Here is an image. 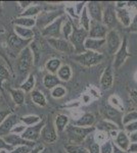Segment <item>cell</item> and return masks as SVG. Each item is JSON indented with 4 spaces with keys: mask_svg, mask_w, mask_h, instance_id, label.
<instances>
[{
    "mask_svg": "<svg viewBox=\"0 0 137 153\" xmlns=\"http://www.w3.org/2000/svg\"><path fill=\"white\" fill-rule=\"evenodd\" d=\"M64 16L56 19L53 23H51L50 25L43 29L42 31V36L47 37V38H59L61 36V26L63 23Z\"/></svg>",
    "mask_w": 137,
    "mask_h": 153,
    "instance_id": "obj_8",
    "label": "cell"
},
{
    "mask_svg": "<svg viewBox=\"0 0 137 153\" xmlns=\"http://www.w3.org/2000/svg\"><path fill=\"white\" fill-rule=\"evenodd\" d=\"M40 11H41L40 6H37V5L30 6L28 9H26L24 12H22V13L19 14V16H22V18H33L34 16L38 14Z\"/></svg>",
    "mask_w": 137,
    "mask_h": 153,
    "instance_id": "obj_33",
    "label": "cell"
},
{
    "mask_svg": "<svg viewBox=\"0 0 137 153\" xmlns=\"http://www.w3.org/2000/svg\"><path fill=\"white\" fill-rule=\"evenodd\" d=\"M113 71H112V68L111 65H109L108 68L104 70L103 74V76H101V87L106 90H109V89L112 88L113 86Z\"/></svg>",
    "mask_w": 137,
    "mask_h": 153,
    "instance_id": "obj_19",
    "label": "cell"
},
{
    "mask_svg": "<svg viewBox=\"0 0 137 153\" xmlns=\"http://www.w3.org/2000/svg\"><path fill=\"white\" fill-rule=\"evenodd\" d=\"M106 43L108 44V48L109 51L111 53H115L119 50L121 46V39L119 34L117 33L115 30H111L108 34H106Z\"/></svg>",
    "mask_w": 137,
    "mask_h": 153,
    "instance_id": "obj_11",
    "label": "cell"
},
{
    "mask_svg": "<svg viewBox=\"0 0 137 153\" xmlns=\"http://www.w3.org/2000/svg\"><path fill=\"white\" fill-rule=\"evenodd\" d=\"M101 112H103V114L104 115V117H106L108 120L115 123V125H117L118 128H122V126H124L122 112L119 111L118 109H116V108L106 104L103 106V108H101Z\"/></svg>",
    "mask_w": 137,
    "mask_h": 153,
    "instance_id": "obj_6",
    "label": "cell"
},
{
    "mask_svg": "<svg viewBox=\"0 0 137 153\" xmlns=\"http://www.w3.org/2000/svg\"><path fill=\"white\" fill-rule=\"evenodd\" d=\"M59 68H61V60L57 58L49 59V60L46 62V68L52 74L57 73V71L59 70Z\"/></svg>",
    "mask_w": 137,
    "mask_h": 153,
    "instance_id": "obj_30",
    "label": "cell"
},
{
    "mask_svg": "<svg viewBox=\"0 0 137 153\" xmlns=\"http://www.w3.org/2000/svg\"><path fill=\"white\" fill-rule=\"evenodd\" d=\"M87 9L89 10L91 18L93 21L101 23L103 22V10H101L100 3L96 1H90L87 4Z\"/></svg>",
    "mask_w": 137,
    "mask_h": 153,
    "instance_id": "obj_17",
    "label": "cell"
},
{
    "mask_svg": "<svg viewBox=\"0 0 137 153\" xmlns=\"http://www.w3.org/2000/svg\"><path fill=\"white\" fill-rule=\"evenodd\" d=\"M40 153H46V150H45V149H43V150H42V151H41Z\"/></svg>",
    "mask_w": 137,
    "mask_h": 153,
    "instance_id": "obj_60",
    "label": "cell"
},
{
    "mask_svg": "<svg viewBox=\"0 0 137 153\" xmlns=\"http://www.w3.org/2000/svg\"><path fill=\"white\" fill-rule=\"evenodd\" d=\"M47 42H48V44L52 48H54L57 51H61V52L70 53V52H72V50H73L71 44H70L69 41L66 40V39L47 38Z\"/></svg>",
    "mask_w": 137,
    "mask_h": 153,
    "instance_id": "obj_10",
    "label": "cell"
},
{
    "mask_svg": "<svg viewBox=\"0 0 137 153\" xmlns=\"http://www.w3.org/2000/svg\"><path fill=\"white\" fill-rule=\"evenodd\" d=\"M41 118L37 115H29V117H21L19 120H22L23 123H25V125L27 126H33L34 124L38 123Z\"/></svg>",
    "mask_w": 137,
    "mask_h": 153,
    "instance_id": "obj_37",
    "label": "cell"
},
{
    "mask_svg": "<svg viewBox=\"0 0 137 153\" xmlns=\"http://www.w3.org/2000/svg\"><path fill=\"white\" fill-rule=\"evenodd\" d=\"M95 130L94 127H88V128H82V127H75V126H70L67 129L68 135L71 139L72 142L75 143H79L81 141H83L84 139L90 134L91 132Z\"/></svg>",
    "mask_w": 137,
    "mask_h": 153,
    "instance_id": "obj_4",
    "label": "cell"
},
{
    "mask_svg": "<svg viewBox=\"0 0 137 153\" xmlns=\"http://www.w3.org/2000/svg\"><path fill=\"white\" fill-rule=\"evenodd\" d=\"M19 3H21V6H22V7H28V6H29V4H31L32 2H31V1H26V2L21 1Z\"/></svg>",
    "mask_w": 137,
    "mask_h": 153,
    "instance_id": "obj_56",
    "label": "cell"
},
{
    "mask_svg": "<svg viewBox=\"0 0 137 153\" xmlns=\"http://www.w3.org/2000/svg\"><path fill=\"white\" fill-rule=\"evenodd\" d=\"M128 152L129 153H137V142L131 143V145H129Z\"/></svg>",
    "mask_w": 137,
    "mask_h": 153,
    "instance_id": "obj_51",
    "label": "cell"
},
{
    "mask_svg": "<svg viewBox=\"0 0 137 153\" xmlns=\"http://www.w3.org/2000/svg\"><path fill=\"white\" fill-rule=\"evenodd\" d=\"M1 9H2V2L0 1V11H1Z\"/></svg>",
    "mask_w": 137,
    "mask_h": 153,
    "instance_id": "obj_59",
    "label": "cell"
},
{
    "mask_svg": "<svg viewBox=\"0 0 137 153\" xmlns=\"http://www.w3.org/2000/svg\"><path fill=\"white\" fill-rule=\"evenodd\" d=\"M41 136H42V139L47 143H52L56 140L57 135L55 129H54V126L51 122H47L45 124L43 129H42Z\"/></svg>",
    "mask_w": 137,
    "mask_h": 153,
    "instance_id": "obj_16",
    "label": "cell"
},
{
    "mask_svg": "<svg viewBox=\"0 0 137 153\" xmlns=\"http://www.w3.org/2000/svg\"><path fill=\"white\" fill-rule=\"evenodd\" d=\"M117 12H118V16L120 18L122 24L126 27H129L131 25V21H130V16H129V12L124 8H119L117 9Z\"/></svg>",
    "mask_w": 137,
    "mask_h": 153,
    "instance_id": "obj_31",
    "label": "cell"
},
{
    "mask_svg": "<svg viewBox=\"0 0 137 153\" xmlns=\"http://www.w3.org/2000/svg\"><path fill=\"white\" fill-rule=\"evenodd\" d=\"M33 148L28 147V146H17L14 147L13 150L10 151L11 153H29Z\"/></svg>",
    "mask_w": 137,
    "mask_h": 153,
    "instance_id": "obj_43",
    "label": "cell"
},
{
    "mask_svg": "<svg viewBox=\"0 0 137 153\" xmlns=\"http://www.w3.org/2000/svg\"><path fill=\"white\" fill-rule=\"evenodd\" d=\"M67 153H89L86 148L80 146V145L76 144H69L64 146Z\"/></svg>",
    "mask_w": 137,
    "mask_h": 153,
    "instance_id": "obj_35",
    "label": "cell"
},
{
    "mask_svg": "<svg viewBox=\"0 0 137 153\" xmlns=\"http://www.w3.org/2000/svg\"><path fill=\"white\" fill-rule=\"evenodd\" d=\"M25 130H26V129H25L24 126H17V127L16 126V127L12 128L10 134H16L17 135V133H21V132H23V131H25Z\"/></svg>",
    "mask_w": 137,
    "mask_h": 153,
    "instance_id": "obj_49",
    "label": "cell"
},
{
    "mask_svg": "<svg viewBox=\"0 0 137 153\" xmlns=\"http://www.w3.org/2000/svg\"><path fill=\"white\" fill-rule=\"evenodd\" d=\"M32 99L36 104L40 105V106H45L46 105V99H45V96H44L40 91H37L35 90L32 92Z\"/></svg>",
    "mask_w": 137,
    "mask_h": 153,
    "instance_id": "obj_32",
    "label": "cell"
},
{
    "mask_svg": "<svg viewBox=\"0 0 137 153\" xmlns=\"http://www.w3.org/2000/svg\"><path fill=\"white\" fill-rule=\"evenodd\" d=\"M106 43V38L104 39H93V38H87L84 42V47L86 50L95 51L99 50Z\"/></svg>",
    "mask_w": 137,
    "mask_h": 153,
    "instance_id": "obj_18",
    "label": "cell"
},
{
    "mask_svg": "<svg viewBox=\"0 0 137 153\" xmlns=\"http://www.w3.org/2000/svg\"><path fill=\"white\" fill-rule=\"evenodd\" d=\"M64 94H66V89L64 87H61V86H57V87L53 88V90H52V92H51L52 97H54V98H61V97H63Z\"/></svg>",
    "mask_w": 137,
    "mask_h": 153,
    "instance_id": "obj_41",
    "label": "cell"
},
{
    "mask_svg": "<svg viewBox=\"0 0 137 153\" xmlns=\"http://www.w3.org/2000/svg\"><path fill=\"white\" fill-rule=\"evenodd\" d=\"M35 86V78L33 75H30L25 82L21 85V90H23L24 92H30L33 90Z\"/></svg>",
    "mask_w": 137,
    "mask_h": 153,
    "instance_id": "obj_34",
    "label": "cell"
},
{
    "mask_svg": "<svg viewBox=\"0 0 137 153\" xmlns=\"http://www.w3.org/2000/svg\"><path fill=\"white\" fill-rule=\"evenodd\" d=\"M97 128L100 130H104L106 131V132H109V131H116L118 129V127H117L116 125L112 124V123H108V122H100L98 125H97Z\"/></svg>",
    "mask_w": 137,
    "mask_h": 153,
    "instance_id": "obj_38",
    "label": "cell"
},
{
    "mask_svg": "<svg viewBox=\"0 0 137 153\" xmlns=\"http://www.w3.org/2000/svg\"><path fill=\"white\" fill-rule=\"evenodd\" d=\"M4 32H5V31H4V29L0 28V33H4Z\"/></svg>",
    "mask_w": 137,
    "mask_h": 153,
    "instance_id": "obj_58",
    "label": "cell"
},
{
    "mask_svg": "<svg viewBox=\"0 0 137 153\" xmlns=\"http://www.w3.org/2000/svg\"><path fill=\"white\" fill-rule=\"evenodd\" d=\"M9 79V73L6 70V68L4 65H0V88L2 86V83L4 81L8 80Z\"/></svg>",
    "mask_w": 137,
    "mask_h": 153,
    "instance_id": "obj_40",
    "label": "cell"
},
{
    "mask_svg": "<svg viewBox=\"0 0 137 153\" xmlns=\"http://www.w3.org/2000/svg\"><path fill=\"white\" fill-rule=\"evenodd\" d=\"M57 76H58V79L64 81V82H66V81H69L72 76L71 68L67 65H61V68H59V70L57 71Z\"/></svg>",
    "mask_w": 137,
    "mask_h": 153,
    "instance_id": "obj_28",
    "label": "cell"
},
{
    "mask_svg": "<svg viewBox=\"0 0 137 153\" xmlns=\"http://www.w3.org/2000/svg\"><path fill=\"white\" fill-rule=\"evenodd\" d=\"M14 32L19 38L24 39V40H30L32 41L35 37V32L32 29L23 28V27L14 26Z\"/></svg>",
    "mask_w": 137,
    "mask_h": 153,
    "instance_id": "obj_22",
    "label": "cell"
},
{
    "mask_svg": "<svg viewBox=\"0 0 137 153\" xmlns=\"http://www.w3.org/2000/svg\"><path fill=\"white\" fill-rule=\"evenodd\" d=\"M113 153H128V152H126V151H124V150H122L120 149L117 145H114L113 146Z\"/></svg>",
    "mask_w": 137,
    "mask_h": 153,
    "instance_id": "obj_54",
    "label": "cell"
},
{
    "mask_svg": "<svg viewBox=\"0 0 137 153\" xmlns=\"http://www.w3.org/2000/svg\"><path fill=\"white\" fill-rule=\"evenodd\" d=\"M125 130L128 131V132H135V131H137V120L130 123L128 125H125Z\"/></svg>",
    "mask_w": 137,
    "mask_h": 153,
    "instance_id": "obj_46",
    "label": "cell"
},
{
    "mask_svg": "<svg viewBox=\"0 0 137 153\" xmlns=\"http://www.w3.org/2000/svg\"><path fill=\"white\" fill-rule=\"evenodd\" d=\"M44 149V147H43V145H39V146H37V147H35L34 149H32L31 151H30L29 153H40L42 150Z\"/></svg>",
    "mask_w": 137,
    "mask_h": 153,
    "instance_id": "obj_53",
    "label": "cell"
},
{
    "mask_svg": "<svg viewBox=\"0 0 137 153\" xmlns=\"http://www.w3.org/2000/svg\"><path fill=\"white\" fill-rule=\"evenodd\" d=\"M80 23L82 27H83V29L85 31L89 32V30H90V19L88 18V12H87V8H85V7L83 8V11H82Z\"/></svg>",
    "mask_w": 137,
    "mask_h": 153,
    "instance_id": "obj_36",
    "label": "cell"
},
{
    "mask_svg": "<svg viewBox=\"0 0 137 153\" xmlns=\"http://www.w3.org/2000/svg\"><path fill=\"white\" fill-rule=\"evenodd\" d=\"M9 93L16 105H22L25 101V92L21 89H9Z\"/></svg>",
    "mask_w": 137,
    "mask_h": 153,
    "instance_id": "obj_26",
    "label": "cell"
},
{
    "mask_svg": "<svg viewBox=\"0 0 137 153\" xmlns=\"http://www.w3.org/2000/svg\"><path fill=\"white\" fill-rule=\"evenodd\" d=\"M100 153H113V146L111 142H106L100 148Z\"/></svg>",
    "mask_w": 137,
    "mask_h": 153,
    "instance_id": "obj_44",
    "label": "cell"
},
{
    "mask_svg": "<svg viewBox=\"0 0 137 153\" xmlns=\"http://www.w3.org/2000/svg\"><path fill=\"white\" fill-rule=\"evenodd\" d=\"M19 120V118L16 114H12L11 113L10 115H8V117L4 120V122L0 125V138H3V137H5V136L10 134L12 128L17 124Z\"/></svg>",
    "mask_w": 137,
    "mask_h": 153,
    "instance_id": "obj_9",
    "label": "cell"
},
{
    "mask_svg": "<svg viewBox=\"0 0 137 153\" xmlns=\"http://www.w3.org/2000/svg\"><path fill=\"white\" fill-rule=\"evenodd\" d=\"M94 122H95V117H94V115L92 114V113H85V114L82 115L78 120L74 122V126L82 127V128L87 127V126L91 127V126L94 124Z\"/></svg>",
    "mask_w": 137,
    "mask_h": 153,
    "instance_id": "obj_23",
    "label": "cell"
},
{
    "mask_svg": "<svg viewBox=\"0 0 137 153\" xmlns=\"http://www.w3.org/2000/svg\"><path fill=\"white\" fill-rule=\"evenodd\" d=\"M69 123V117L64 114H58L55 118V127L57 129V132H63L66 128V126Z\"/></svg>",
    "mask_w": 137,
    "mask_h": 153,
    "instance_id": "obj_29",
    "label": "cell"
},
{
    "mask_svg": "<svg viewBox=\"0 0 137 153\" xmlns=\"http://www.w3.org/2000/svg\"><path fill=\"white\" fill-rule=\"evenodd\" d=\"M130 97L133 100V102H135L137 104V90L136 89H132L130 91Z\"/></svg>",
    "mask_w": 137,
    "mask_h": 153,
    "instance_id": "obj_52",
    "label": "cell"
},
{
    "mask_svg": "<svg viewBox=\"0 0 137 153\" xmlns=\"http://www.w3.org/2000/svg\"><path fill=\"white\" fill-rule=\"evenodd\" d=\"M106 31H108V28L103 24L91 21L88 35L90 36V38L93 39H104V37L106 36Z\"/></svg>",
    "mask_w": 137,
    "mask_h": 153,
    "instance_id": "obj_12",
    "label": "cell"
},
{
    "mask_svg": "<svg viewBox=\"0 0 137 153\" xmlns=\"http://www.w3.org/2000/svg\"><path fill=\"white\" fill-rule=\"evenodd\" d=\"M89 153H100V147L97 143H92L89 147Z\"/></svg>",
    "mask_w": 137,
    "mask_h": 153,
    "instance_id": "obj_47",
    "label": "cell"
},
{
    "mask_svg": "<svg viewBox=\"0 0 137 153\" xmlns=\"http://www.w3.org/2000/svg\"><path fill=\"white\" fill-rule=\"evenodd\" d=\"M129 29H130V31H132V32H136L137 31V14L134 16L133 22H132V24L129 26Z\"/></svg>",
    "mask_w": 137,
    "mask_h": 153,
    "instance_id": "obj_50",
    "label": "cell"
},
{
    "mask_svg": "<svg viewBox=\"0 0 137 153\" xmlns=\"http://www.w3.org/2000/svg\"><path fill=\"white\" fill-rule=\"evenodd\" d=\"M3 140L7 144H9L12 147H17V146H28L33 148L35 146V143L31 141H27V140L23 139L21 136L16 135V134H9L3 137Z\"/></svg>",
    "mask_w": 137,
    "mask_h": 153,
    "instance_id": "obj_13",
    "label": "cell"
},
{
    "mask_svg": "<svg viewBox=\"0 0 137 153\" xmlns=\"http://www.w3.org/2000/svg\"><path fill=\"white\" fill-rule=\"evenodd\" d=\"M130 140L132 143H136L137 142V131L136 132H134L133 134L130 135Z\"/></svg>",
    "mask_w": 137,
    "mask_h": 153,
    "instance_id": "obj_55",
    "label": "cell"
},
{
    "mask_svg": "<svg viewBox=\"0 0 137 153\" xmlns=\"http://www.w3.org/2000/svg\"><path fill=\"white\" fill-rule=\"evenodd\" d=\"M137 120V111H131L128 114H126L123 118V125H128L130 123L136 122Z\"/></svg>",
    "mask_w": 137,
    "mask_h": 153,
    "instance_id": "obj_39",
    "label": "cell"
},
{
    "mask_svg": "<svg viewBox=\"0 0 137 153\" xmlns=\"http://www.w3.org/2000/svg\"><path fill=\"white\" fill-rule=\"evenodd\" d=\"M14 147L10 146L9 144L4 141L3 138H0V150H7V151H12Z\"/></svg>",
    "mask_w": 137,
    "mask_h": 153,
    "instance_id": "obj_45",
    "label": "cell"
},
{
    "mask_svg": "<svg viewBox=\"0 0 137 153\" xmlns=\"http://www.w3.org/2000/svg\"><path fill=\"white\" fill-rule=\"evenodd\" d=\"M103 54L98 53L95 51L86 50L84 53L78 54V55L74 56L75 60H77L79 63L85 65V66H93L99 63L103 59Z\"/></svg>",
    "mask_w": 137,
    "mask_h": 153,
    "instance_id": "obj_3",
    "label": "cell"
},
{
    "mask_svg": "<svg viewBox=\"0 0 137 153\" xmlns=\"http://www.w3.org/2000/svg\"><path fill=\"white\" fill-rule=\"evenodd\" d=\"M43 84L47 89H52V88H55V86L59 85V84H61V81H59V79L57 78V76L48 74V75H46L44 76Z\"/></svg>",
    "mask_w": 137,
    "mask_h": 153,
    "instance_id": "obj_27",
    "label": "cell"
},
{
    "mask_svg": "<svg viewBox=\"0 0 137 153\" xmlns=\"http://www.w3.org/2000/svg\"><path fill=\"white\" fill-rule=\"evenodd\" d=\"M30 49L31 51H33V57H34V65H37L41 58V53H42V45L41 42L39 40H34L30 43Z\"/></svg>",
    "mask_w": 137,
    "mask_h": 153,
    "instance_id": "obj_21",
    "label": "cell"
},
{
    "mask_svg": "<svg viewBox=\"0 0 137 153\" xmlns=\"http://www.w3.org/2000/svg\"><path fill=\"white\" fill-rule=\"evenodd\" d=\"M33 61H34L33 53H32L29 46H27V47L19 53V59H17V65H16L17 73L22 76H26L27 74L29 73L32 65H33Z\"/></svg>",
    "mask_w": 137,
    "mask_h": 153,
    "instance_id": "obj_1",
    "label": "cell"
},
{
    "mask_svg": "<svg viewBox=\"0 0 137 153\" xmlns=\"http://www.w3.org/2000/svg\"><path fill=\"white\" fill-rule=\"evenodd\" d=\"M87 36H88V32L84 29H77L76 27H73V32L70 36V41L73 44L74 49L77 53L81 54L86 51L84 47V42L87 39Z\"/></svg>",
    "mask_w": 137,
    "mask_h": 153,
    "instance_id": "obj_2",
    "label": "cell"
},
{
    "mask_svg": "<svg viewBox=\"0 0 137 153\" xmlns=\"http://www.w3.org/2000/svg\"><path fill=\"white\" fill-rule=\"evenodd\" d=\"M59 16H63V11H50V12H43L36 21V25L38 28H43V27L48 26L49 23L52 21H55L58 19Z\"/></svg>",
    "mask_w": 137,
    "mask_h": 153,
    "instance_id": "obj_14",
    "label": "cell"
},
{
    "mask_svg": "<svg viewBox=\"0 0 137 153\" xmlns=\"http://www.w3.org/2000/svg\"><path fill=\"white\" fill-rule=\"evenodd\" d=\"M116 143H117V146H118L120 149L124 150V151H128V148H129V138L128 136L126 135L125 132L121 131L119 132V134L117 135V139H116Z\"/></svg>",
    "mask_w": 137,
    "mask_h": 153,
    "instance_id": "obj_24",
    "label": "cell"
},
{
    "mask_svg": "<svg viewBox=\"0 0 137 153\" xmlns=\"http://www.w3.org/2000/svg\"><path fill=\"white\" fill-rule=\"evenodd\" d=\"M129 55H130V54L127 51V39L124 38L123 43L121 44L119 50L117 51L116 58H115V68H116V70L120 68V66L125 62L126 58L128 57Z\"/></svg>",
    "mask_w": 137,
    "mask_h": 153,
    "instance_id": "obj_15",
    "label": "cell"
},
{
    "mask_svg": "<svg viewBox=\"0 0 137 153\" xmlns=\"http://www.w3.org/2000/svg\"><path fill=\"white\" fill-rule=\"evenodd\" d=\"M0 153H8L7 150H0Z\"/></svg>",
    "mask_w": 137,
    "mask_h": 153,
    "instance_id": "obj_57",
    "label": "cell"
},
{
    "mask_svg": "<svg viewBox=\"0 0 137 153\" xmlns=\"http://www.w3.org/2000/svg\"><path fill=\"white\" fill-rule=\"evenodd\" d=\"M103 25L108 28H112L116 25V13L112 7H108L103 13Z\"/></svg>",
    "mask_w": 137,
    "mask_h": 153,
    "instance_id": "obj_20",
    "label": "cell"
},
{
    "mask_svg": "<svg viewBox=\"0 0 137 153\" xmlns=\"http://www.w3.org/2000/svg\"><path fill=\"white\" fill-rule=\"evenodd\" d=\"M13 24L16 26L30 29L36 25V19H34L33 18H22V16H19L13 21Z\"/></svg>",
    "mask_w": 137,
    "mask_h": 153,
    "instance_id": "obj_25",
    "label": "cell"
},
{
    "mask_svg": "<svg viewBox=\"0 0 137 153\" xmlns=\"http://www.w3.org/2000/svg\"><path fill=\"white\" fill-rule=\"evenodd\" d=\"M45 124H46V120H42L39 124L35 125L33 127H28L22 133L21 137L23 139L27 140V141H31V142L36 141L40 137V133L42 129H43V127L45 126Z\"/></svg>",
    "mask_w": 137,
    "mask_h": 153,
    "instance_id": "obj_5",
    "label": "cell"
},
{
    "mask_svg": "<svg viewBox=\"0 0 137 153\" xmlns=\"http://www.w3.org/2000/svg\"><path fill=\"white\" fill-rule=\"evenodd\" d=\"M64 38H66V40H68V39L70 38V36H71L72 32H73V26H72V23L71 21H68L66 23V25L64 26Z\"/></svg>",
    "mask_w": 137,
    "mask_h": 153,
    "instance_id": "obj_42",
    "label": "cell"
},
{
    "mask_svg": "<svg viewBox=\"0 0 137 153\" xmlns=\"http://www.w3.org/2000/svg\"><path fill=\"white\" fill-rule=\"evenodd\" d=\"M32 41L24 40V39L19 38L16 33L9 34L8 38H7V44H8L9 48H10L11 50H13L14 52H22V51L27 47V45L31 43Z\"/></svg>",
    "mask_w": 137,
    "mask_h": 153,
    "instance_id": "obj_7",
    "label": "cell"
},
{
    "mask_svg": "<svg viewBox=\"0 0 137 153\" xmlns=\"http://www.w3.org/2000/svg\"><path fill=\"white\" fill-rule=\"evenodd\" d=\"M10 114H11L10 110H0V125H1L2 123L4 122V120Z\"/></svg>",
    "mask_w": 137,
    "mask_h": 153,
    "instance_id": "obj_48",
    "label": "cell"
}]
</instances>
